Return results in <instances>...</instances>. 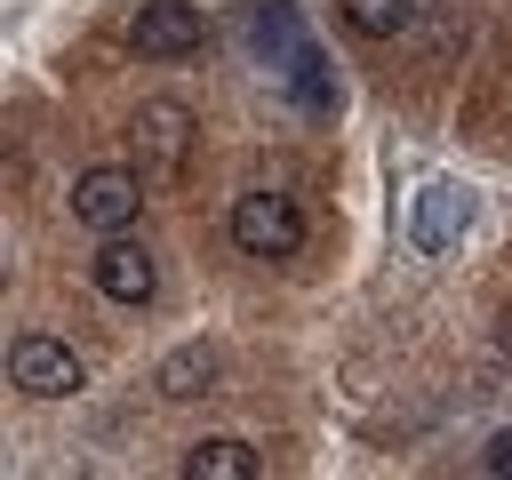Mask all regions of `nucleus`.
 I'll return each instance as SVG.
<instances>
[{
  "instance_id": "f257e3e1",
  "label": "nucleus",
  "mask_w": 512,
  "mask_h": 480,
  "mask_svg": "<svg viewBox=\"0 0 512 480\" xmlns=\"http://www.w3.org/2000/svg\"><path fill=\"white\" fill-rule=\"evenodd\" d=\"M128 136H136V176H144V184H176L200 128H192V112H184L176 96H152V104H136Z\"/></svg>"
},
{
  "instance_id": "f03ea898",
  "label": "nucleus",
  "mask_w": 512,
  "mask_h": 480,
  "mask_svg": "<svg viewBox=\"0 0 512 480\" xmlns=\"http://www.w3.org/2000/svg\"><path fill=\"white\" fill-rule=\"evenodd\" d=\"M232 248L240 256H296L304 248V208L288 192H240L232 200Z\"/></svg>"
},
{
  "instance_id": "7ed1b4c3",
  "label": "nucleus",
  "mask_w": 512,
  "mask_h": 480,
  "mask_svg": "<svg viewBox=\"0 0 512 480\" xmlns=\"http://www.w3.org/2000/svg\"><path fill=\"white\" fill-rule=\"evenodd\" d=\"M136 208H144V176L136 168H88L80 184H72V216L88 224V232H128L136 224Z\"/></svg>"
},
{
  "instance_id": "20e7f679",
  "label": "nucleus",
  "mask_w": 512,
  "mask_h": 480,
  "mask_svg": "<svg viewBox=\"0 0 512 480\" xmlns=\"http://www.w3.org/2000/svg\"><path fill=\"white\" fill-rule=\"evenodd\" d=\"M128 40H136V56L168 64V56H192V48L208 40V16H200L192 0H144L136 24H128Z\"/></svg>"
},
{
  "instance_id": "39448f33",
  "label": "nucleus",
  "mask_w": 512,
  "mask_h": 480,
  "mask_svg": "<svg viewBox=\"0 0 512 480\" xmlns=\"http://www.w3.org/2000/svg\"><path fill=\"white\" fill-rule=\"evenodd\" d=\"M8 384L32 392V400H64V392H80V360L56 336H16L8 344Z\"/></svg>"
},
{
  "instance_id": "423d86ee",
  "label": "nucleus",
  "mask_w": 512,
  "mask_h": 480,
  "mask_svg": "<svg viewBox=\"0 0 512 480\" xmlns=\"http://www.w3.org/2000/svg\"><path fill=\"white\" fill-rule=\"evenodd\" d=\"M96 288H104L112 304H152V296H160V264H152V248L128 240V232H104V248H96Z\"/></svg>"
},
{
  "instance_id": "0eeeda50",
  "label": "nucleus",
  "mask_w": 512,
  "mask_h": 480,
  "mask_svg": "<svg viewBox=\"0 0 512 480\" xmlns=\"http://www.w3.org/2000/svg\"><path fill=\"white\" fill-rule=\"evenodd\" d=\"M464 224H472V200L456 184H424L416 192V248H456Z\"/></svg>"
},
{
  "instance_id": "6e6552de",
  "label": "nucleus",
  "mask_w": 512,
  "mask_h": 480,
  "mask_svg": "<svg viewBox=\"0 0 512 480\" xmlns=\"http://www.w3.org/2000/svg\"><path fill=\"white\" fill-rule=\"evenodd\" d=\"M248 40H256V56L280 72V64L304 48V24H296V8H288V0H256V8H248Z\"/></svg>"
},
{
  "instance_id": "1a4fd4ad",
  "label": "nucleus",
  "mask_w": 512,
  "mask_h": 480,
  "mask_svg": "<svg viewBox=\"0 0 512 480\" xmlns=\"http://www.w3.org/2000/svg\"><path fill=\"white\" fill-rule=\"evenodd\" d=\"M152 384H160L168 400H200V392H216V344H176V352L152 368Z\"/></svg>"
},
{
  "instance_id": "9d476101",
  "label": "nucleus",
  "mask_w": 512,
  "mask_h": 480,
  "mask_svg": "<svg viewBox=\"0 0 512 480\" xmlns=\"http://www.w3.org/2000/svg\"><path fill=\"white\" fill-rule=\"evenodd\" d=\"M184 480H256V448L248 440H200V448H184Z\"/></svg>"
},
{
  "instance_id": "9b49d317",
  "label": "nucleus",
  "mask_w": 512,
  "mask_h": 480,
  "mask_svg": "<svg viewBox=\"0 0 512 480\" xmlns=\"http://www.w3.org/2000/svg\"><path fill=\"white\" fill-rule=\"evenodd\" d=\"M280 80H288V96L304 104V112H336V80H328V56L304 40L288 64H280Z\"/></svg>"
},
{
  "instance_id": "f8f14e48",
  "label": "nucleus",
  "mask_w": 512,
  "mask_h": 480,
  "mask_svg": "<svg viewBox=\"0 0 512 480\" xmlns=\"http://www.w3.org/2000/svg\"><path fill=\"white\" fill-rule=\"evenodd\" d=\"M344 8V24L360 32V40H392V32H408V16H416V0H336Z\"/></svg>"
},
{
  "instance_id": "ddd939ff",
  "label": "nucleus",
  "mask_w": 512,
  "mask_h": 480,
  "mask_svg": "<svg viewBox=\"0 0 512 480\" xmlns=\"http://www.w3.org/2000/svg\"><path fill=\"white\" fill-rule=\"evenodd\" d=\"M480 472H496V480H512V432H496V440H488V456H480Z\"/></svg>"
},
{
  "instance_id": "4468645a",
  "label": "nucleus",
  "mask_w": 512,
  "mask_h": 480,
  "mask_svg": "<svg viewBox=\"0 0 512 480\" xmlns=\"http://www.w3.org/2000/svg\"><path fill=\"white\" fill-rule=\"evenodd\" d=\"M496 336H504V352H512V312H504V320H496Z\"/></svg>"
}]
</instances>
